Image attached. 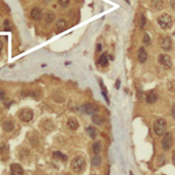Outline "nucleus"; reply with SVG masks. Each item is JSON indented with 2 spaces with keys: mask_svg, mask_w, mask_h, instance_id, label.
<instances>
[{
  "mask_svg": "<svg viewBox=\"0 0 175 175\" xmlns=\"http://www.w3.org/2000/svg\"><path fill=\"white\" fill-rule=\"evenodd\" d=\"M86 163L85 160L82 157H76L72 160L71 163L72 169L75 171V172H80L85 167Z\"/></svg>",
  "mask_w": 175,
  "mask_h": 175,
  "instance_id": "f257e3e1",
  "label": "nucleus"
},
{
  "mask_svg": "<svg viewBox=\"0 0 175 175\" xmlns=\"http://www.w3.org/2000/svg\"><path fill=\"white\" fill-rule=\"evenodd\" d=\"M153 128L156 135L159 136L163 135L167 129V123L165 120L162 119L156 120L154 123Z\"/></svg>",
  "mask_w": 175,
  "mask_h": 175,
  "instance_id": "f03ea898",
  "label": "nucleus"
},
{
  "mask_svg": "<svg viewBox=\"0 0 175 175\" xmlns=\"http://www.w3.org/2000/svg\"><path fill=\"white\" fill-rule=\"evenodd\" d=\"M157 22L163 29H167L172 25V18L167 14H163L158 18Z\"/></svg>",
  "mask_w": 175,
  "mask_h": 175,
  "instance_id": "7ed1b4c3",
  "label": "nucleus"
},
{
  "mask_svg": "<svg viewBox=\"0 0 175 175\" xmlns=\"http://www.w3.org/2000/svg\"><path fill=\"white\" fill-rule=\"evenodd\" d=\"M18 118L23 122H29L34 118V112L30 108H23L19 112Z\"/></svg>",
  "mask_w": 175,
  "mask_h": 175,
  "instance_id": "20e7f679",
  "label": "nucleus"
},
{
  "mask_svg": "<svg viewBox=\"0 0 175 175\" xmlns=\"http://www.w3.org/2000/svg\"><path fill=\"white\" fill-rule=\"evenodd\" d=\"M173 145V137L172 134L169 133H167L164 136L163 141H162V147L163 150L165 151L169 150Z\"/></svg>",
  "mask_w": 175,
  "mask_h": 175,
  "instance_id": "39448f33",
  "label": "nucleus"
},
{
  "mask_svg": "<svg viewBox=\"0 0 175 175\" xmlns=\"http://www.w3.org/2000/svg\"><path fill=\"white\" fill-rule=\"evenodd\" d=\"M158 61L165 69H169L172 66V60L167 55L160 54L158 57Z\"/></svg>",
  "mask_w": 175,
  "mask_h": 175,
  "instance_id": "423d86ee",
  "label": "nucleus"
},
{
  "mask_svg": "<svg viewBox=\"0 0 175 175\" xmlns=\"http://www.w3.org/2000/svg\"><path fill=\"white\" fill-rule=\"evenodd\" d=\"M83 110L88 115H94L99 111V107L97 105L88 103L83 106Z\"/></svg>",
  "mask_w": 175,
  "mask_h": 175,
  "instance_id": "0eeeda50",
  "label": "nucleus"
},
{
  "mask_svg": "<svg viewBox=\"0 0 175 175\" xmlns=\"http://www.w3.org/2000/svg\"><path fill=\"white\" fill-rule=\"evenodd\" d=\"M160 45L165 51H170L172 48V42L168 36H164L160 40Z\"/></svg>",
  "mask_w": 175,
  "mask_h": 175,
  "instance_id": "6e6552de",
  "label": "nucleus"
},
{
  "mask_svg": "<svg viewBox=\"0 0 175 175\" xmlns=\"http://www.w3.org/2000/svg\"><path fill=\"white\" fill-rule=\"evenodd\" d=\"M31 16L35 21H40L43 18V12L40 9L35 7L31 10Z\"/></svg>",
  "mask_w": 175,
  "mask_h": 175,
  "instance_id": "1a4fd4ad",
  "label": "nucleus"
},
{
  "mask_svg": "<svg viewBox=\"0 0 175 175\" xmlns=\"http://www.w3.org/2000/svg\"><path fill=\"white\" fill-rule=\"evenodd\" d=\"M10 170L12 175H23L24 172L21 166L17 163L12 164L10 166Z\"/></svg>",
  "mask_w": 175,
  "mask_h": 175,
  "instance_id": "9d476101",
  "label": "nucleus"
},
{
  "mask_svg": "<svg viewBox=\"0 0 175 175\" xmlns=\"http://www.w3.org/2000/svg\"><path fill=\"white\" fill-rule=\"evenodd\" d=\"M68 25L67 23V22L65 21V20L62 19H59L58 21H57L56 25H55V28H56V31L58 33H61L62 31H65L66 29H67Z\"/></svg>",
  "mask_w": 175,
  "mask_h": 175,
  "instance_id": "9b49d317",
  "label": "nucleus"
},
{
  "mask_svg": "<svg viewBox=\"0 0 175 175\" xmlns=\"http://www.w3.org/2000/svg\"><path fill=\"white\" fill-rule=\"evenodd\" d=\"M1 126H2L3 130H4L5 132L9 133L12 132L14 129V123L12 121H11V120H7V121H4L2 123Z\"/></svg>",
  "mask_w": 175,
  "mask_h": 175,
  "instance_id": "f8f14e48",
  "label": "nucleus"
},
{
  "mask_svg": "<svg viewBox=\"0 0 175 175\" xmlns=\"http://www.w3.org/2000/svg\"><path fill=\"white\" fill-rule=\"evenodd\" d=\"M138 60H139L141 63H144V62L147 60V54L144 48L143 47L140 48L139 51H138Z\"/></svg>",
  "mask_w": 175,
  "mask_h": 175,
  "instance_id": "ddd939ff",
  "label": "nucleus"
},
{
  "mask_svg": "<svg viewBox=\"0 0 175 175\" xmlns=\"http://www.w3.org/2000/svg\"><path fill=\"white\" fill-rule=\"evenodd\" d=\"M68 127L71 129V130H77V128L80 126V124H79V122L77 121V120L75 118H70L69 119L67 120V123Z\"/></svg>",
  "mask_w": 175,
  "mask_h": 175,
  "instance_id": "4468645a",
  "label": "nucleus"
},
{
  "mask_svg": "<svg viewBox=\"0 0 175 175\" xmlns=\"http://www.w3.org/2000/svg\"><path fill=\"white\" fill-rule=\"evenodd\" d=\"M157 99V94L154 91L150 92L146 97V102L147 104H153Z\"/></svg>",
  "mask_w": 175,
  "mask_h": 175,
  "instance_id": "2eb2a0df",
  "label": "nucleus"
},
{
  "mask_svg": "<svg viewBox=\"0 0 175 175\" xmlns=\"http://www.w3.org/2000/svg\"><path fill=\"white\" fill-rule=\"evenodd\" d=\"M42 127L45 131H52L54 129V124L52 121H49V120H46V121H43L42 123Z\"/></svg>",
  "mask_w": 175,
  "mask_h": 175,
  "instance_id": "dca6fc26",
  "label": "nucleus"
},
{
  "mask_svg": "<svg viewBox=\"0 0 175 175\" xmlns=\"http://www.w3.org/2000/svg\"><path fill=\"white\" fill-rule=\"evenodd\" d=\"M86 133H87L88 135L92 139H95L97 135V130L94 127L89 126L86 128Z\"/></svg>",
  "mask_w": 175,
  "mask_h": 175,
  "instance_id": "f3484780",
  "label": "nucleus"
},
{
  "mask_svg": "<svg viewBox=\"0 0 175 175\" xmlns=\"http://www.w3.org/2000/svg\"><path fill=\"white\" fill-rule=\"evenodd\" d=\"M92 119L94 123H95V124L97 125H99V126H101V125H102L103 123H104V119L101 116H100L97 115V113L92 115Z\"/></svg>",
  "mask_w": 175,
  "mask_h": 175,
  "instance_id": "a211bd4d",
  "label": "nucleus"
},
{
  "mask_svg": "<svg viewBox=\"0 0 175 175\" xmlns=\"http://www.w3.org/2000/svg\"><path fill=\"white\" fill-rule=\"evenodd\" d=\"M101 148H102V145H101V143L100 141L95 142L92 145V150L95 154H99L100 153Z\"/></svg>",
  "mask_w": 175,
  "mask_h": 175,
  "instance_id": "6ab92c4d",
  "label": "nucleus"
},
{
  "mask_svg": "<svg viewBox=\"0 0 175 175\" xmlns=\"http://www.w3.org/2000/svg\"><path fill=\"white\" fill-rule=\"evenodd\" d=\"M53 157H55V159H58V160H62V161H67V157L65 155V154L62 153L61 152H60V151H56V152H53Z\"/></svg>",
  "mask_w": 175,
  "mask_h": 175,
  "instance_id": "aec40b11",
  "label": "nucleus"
},
{
  "mask_svg": "<svg viewBox=\"0 0 175 175\" xmlns=\"http://www.w3.org/2000/svg\"><path fill=\"white\" fill-rule=\"evenodd\" d=\"M99 84H100L101 93H102L103 96H104V99H106V102H107L108 104H109V100H108V92H107V89H106V86H105L104 83H103V82L101 80H100V82H99Z\"/></svg>",
  "mask_w": 175,
  "mask_h": 175,
  "instance_id": "412c9836",
  "label": "nucleus"
},
{
  "mask_svg": "<svg viewBox=\"0 0 175 175\" xmlns=\"http://www.w3.org/2000/svg\"><path fill=\"white\" fill-rule=\"evenodd\" d=\"M55 18V15L54 12H48L45 14V21L47 22V23H52L53 21H54Z\"/></svg>",
  "mask_w": 175,
  "mask_h": 175,
  "instance_id": "4be33fe9",
  "label": "nucleus"
},
{
  "mask_svg": "<svg viewBox=\"0 0 175 175\" xmlns=\"http://www.w3.org/2000/svg\"><path fill=\"white\" fill-rule=\"evenodd\" d=\"M92 165L94 167H98L101 163V157L99 154H95L92 159Z\"/></svg>",
  "mask_w": 175,
  "mask_h": 175,
  "instance_id": "5701e85b",
  "label": "nucleus"
},
{
  "mask_svg": "<svg viewBox=\"0 0 175 175\" xmlns=\"http://www.w3.org/2000/svg\"><path fill=\"white\" fill-rule=\"evenodd\" d=\"M108 58L107 55H106L105 53L102 54L100 56V58L99 59V64H101V66H106L108 64Z\"/></svg>",
  "mask_w": 175,
  "mask_h": 175,
  "instance_id": "b1692460",
  "label": "nucleus"
},
{
  "mask_svg": "<svg viewBox=\"0 0 175 175\" xmlns=\"http://www.w3.org/2000/svg\"><path fill=\"white\" fill-rule=\"evenodd\" d=\"M152 5L157 9H161L162 7H163V1L162 0H153Z\"/></svg>",
  "mask_w": 175,
  "mask_h": 175,
  "instance_id": "393cba45",
  "label": "nucleus"
},
{
  "mask_svg": "<svg viewBox=\"0 0 175 175\" xmlns=\"http://www.w3.org/2000/svg\"><path fill=\"white\" fill-rule=\"evenodd\" d=\"M139 24H140V27H141V29H143L145 24H146V18H145V16L143 15V14H142L141 16V18H140Z\"/></svg>",
  "mask_w": 175,
  "mask_h": 175,
  "instance_id": "a878e982",
  "label": "nucleus"
},
{
  "mask_svg": "<svg viewBox=\"0 0 175 175\" xmlns=\"http://www.w3.org/2000/svg\"><path fill=\"white\" fill-rule=\"evenodd\" d=\"M70 0H58V3L60 4V6L62 7H67L70 4Z\"/></svg>",
  "mask_w": 175,
  "mask_h": 175,
  "instance_id": "bb28decb",
  "label": "nucleus"
},
{
  "mask_svg": "<svg viewBox=\"0 0 175 175\" xmlns=\"http://www.w3.org/2000/svg\"><path fill=\"white\" fill-rule=\"evenodd\" d=\"M4 31H11V26L10 25H9V21H7V20L4 21Z\"/></svg>",
  "mask_w": 175,
  "mask_h": 175,
  "instance_id": "cd10ccee",
  "label": "nucleus"
},
{
  "mask_svg": "<svg viewBox=\"0 0 175 175\" xmlns=\"http://www.w3.org/2000/svg\"><path fill=\"white\" fill-rule=\"evenodd\" d=\"M143 41H144L145 43H150V36H148V34H145V36H144V38H143Z\"/></svg>",
  "mask_w": 175,
  "mask_h": 175,
  "instance_id": "c85d7f7f",
  "label": "nucleus"
},
{
  "mask_svg": "<svg viewBox=\"0 0 175 175\" xmlns=\"http://www.w3.org/2000/svg\"><path fill=\"white\" fill-rule=\"evenodd\" d=\"M4 97H5L4 92V90L0 89V101L3 100V99H4Z\"/></svg>",
  "mask_w": 175,
  "mask_h": 175,
  "instance_id": "c756f323",
  "label": "nucleus"
},
{
  "mask_svg": "<svg viewBox=\"0 0 175 175\" xmlns=\"http://www.w3.org/2000/svg\"><path fill=\"white\" fill-rule=\"evenodd\" d=\"M97 51H98V52H101V50H102V46H101L100 43H99L98 45H97Z\"/></svg>",
  "mask_w": 175,
  "mask_h": 175,
  "instance_id": "7c9ffc66",
  "label": "nucleus"
},
{
  "mask_svg": "<svg viewBox=\"0 0 175 175\" xmlns=\"http://www.w3.org/2000/svg\"><path fill=\"white\" fill-rule=\"evenodd\" d=\"M172 116L174 118V119L175 120V106L172 108Z\"/></svg>",
  "mask_w": 175,
  "mask_h": 175,
  "instance_id": "2f4dec72",
  "label": "nucleus"
},
{
  "mask_svg": "<svg viewBox=\"0 0 175 175\" xmlns=\"http://www.w3.org/2000/svg\"><path fill=\"white\" fill-rule=\"evenodd\" d=\"M171 5L173 8L175 9V0H171Z\"/></svg>",
  "mask_w": 175,
  "mask_h": 175,
  "instance_id": "473e14b6",
  "label": "nucleus"
},
{
  "mask_svg": "<svg viewBox=\"0 0 175 175\" xmlns=\"http://www.w3.org/2000/svg\"><path fill=\"white\" fill-rule=\"evenodd\" d=\"M3 49V43L0 40V53H1V51H2Z\"/></svg>",
  "mask_w": 175,
  "mask_h": 175,
  "instance_id": "72a5a7b5",
  "label": "nucleus"
},
{
  "mask_svg": "<svg viewBox=\"0 0 175 175\" xmlns=\"http://www.w3.org/2000/svg\"><path fill=\"white\" fill-rule=\"evenodd\" d=\"M119 85H120V81L118 80L117 82H116V88H117V89H119Z\"/></svg>",
  "mask_w": 175,
  "mask_h": 175,
  "instance_id": "f704fd0d",
  "label": "nucleus"
},
{
  "mask_svg": "<svg viewBox=\"0 0 175 175\" xmlns=\"http://www.w3.org/2000/svg\"><path fill=\"white\" fill-rule=\"evenodd\" d=\"M172 160H173V163H174V164L175 165V153L174 154V155H173Z\"/></svg>",
  "mask_w": 175,
  "mask_h": 175,
  "instance_id": "c9c22d12",
  "label": "nucleus"
},
{
  "mask_svg": "<svg viewBox=\"0 0 175 175\" xmlns=\"http://www.w3.org/2000/svg\"><path fill=\"white\" fill-rule=\"evenodd\" d=\"M125 1H126V2L128 4H130V0H125Z\"/></svg>",
  "mask_w": 175,
  "mask_h": 175,
  "instance_id": "e433bc0d",
  "label": "nucleus"
},
{
  "mask_svg": "<svg viewBox=\"0 0 175 175\" xmlns=\"http://www.w3.org/2000/svg\"><path fill=\"white\" fill-rule=\"evenodd\" d=\"M64 175H72L71 174H69V173H67V174H64Z\"/></svg>",
  "mask_w": 175,
  "mask_h": 175,
  "instance_id": "4c0bfd02",
  "label": "nucleus"
},
{
  "mask_svg": "<svg viewBox=\"0 0 175 175\" xmlns=\"http://www.w3.org/2000/svg\"><path fill=\"white\" fill-rule=\"evenodd\" d=\"M174 36H175V31H174Z\"/></svg>",
  "mask_w": 175,
  "mask_h": 175,
  "instance_id": "58836bf2",
  "label": "nucleus"
}]
</instances>
